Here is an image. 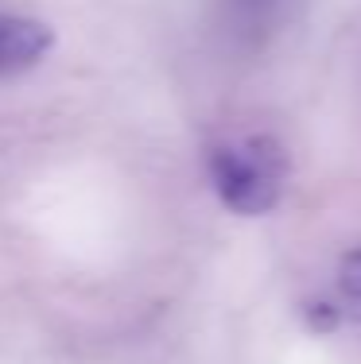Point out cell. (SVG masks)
<instances>
[{
	"label": "cell",
	"instance_id": "3",
	"mask_svg": "<svg viewBox=\"0 0 361 364\" xmlns=\"http://www.w3.org/2000/svg\"><path fill=\"white\" fill-rule=\"evenodd\" d=\"M283 8H288V0H218L221 28L241 55L268 47V39L280 31Z\"/></svg>",
	"mask_w": 361,
	"mask_h": 364
},
{
	"label": "cell",
	"instance_id": "1",
	"mask_svg": "<svg viewBox=\"0 0 361 364\" xmlns=\"http://www.w3.org/2000/svg\"><path fill=\"white\" fill-rule=\"evenodd\" d=\"M210 178L221 202L237 213H261L276 202L283 178V151L268 136H241L210 151Z\"/></svg>",
	"mask_w": 361,
	"mask_h": 364
},
{
	"label": "cell",
	"instance_id": "2",
	"mask_svg": "<svg viewBox=\"0 0 361 364\" xmlns=\"http://www.w3.org/2000/svg\"><path fill=\"white\" fill-rule=\"evenodd\" d=\"M55 47V31L36 16L0 12V77H20L36 70Z\"/></svg>",
	"mask_w": 361,
	"mask_h": 364
},
{
	"label": "cell",
	"instance_id": "4",
	"mask_svg": "<svg viewBox=\"0 0 361 364\" xmlns=\"http://www.w3.org/2000/svg\"><path fill=\"white\" fill-rule=\"evenodd\" d=\"M334 294H338V310L350 318L354 326H361V245L350 248L338 259L334 272Z\"/></svg>",
	"mask_w": 361,
	"mask_h": 364
}]
</instances>
